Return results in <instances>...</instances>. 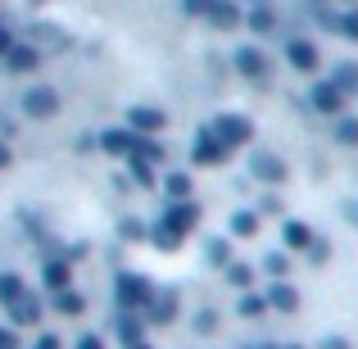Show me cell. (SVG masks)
Returning a JSON list of instances; mask_svg holds the SVG:
<instances>
[{"label":"cell","mask_w":358,"mask_h":349,"mask_svg":"<svg viewBox=\"0 0 358 349\" xmlns=\"http://www.w3.org/2000/svg\"><path fill=\"white\" fill-rule=\"evenodd\" d=\"M9 45H14V32H9V27H0V59H5Z\"/></svg>","instance_id":"25"},{"label":"cell","mask_w":358,"mask_h":349,"mask_svg":"<svg viewBox=\"0 0 358 349\" xmlns=\"http://www.w3.org/2000/svg\"><path fill=\"white\" fill-rule=\"evenodd\" d=\"M131 177H136L141 186H155V164H150V159H131Z\"/></svg>","instance_id":"14"},{"label":"cell","mask_w":358,"mask_h":349,"mask_svg":"<svg viewBox=\"0 0 358 349\" xmlns=\"http://www.w3.org/2000/svg\"><path fill=\"white\" fill-rule=\"evenodd\" d=\"M118 336H122L127 345H136V336H141V322H136V318H118Z\"/></svg>","instance_id":"18"},{"label":"cell","mask_w":358,"mask_h":349,"mask_svg":"<svg viewBox=\"0 0 358 349\" xmlns=\"http://www.w3.org/2000/svg\"><path fill=\"white\" fill-rule=\"evenodd\" d=\"M195 222H200V209H195L191 200H177L173 209H168L164 218L150 227V241H155L159 250H177V245H182V236L195 232Z\"/></svg>","instance_id":"1"},{"label":"cell","mask_w":358,"mask_h":349,"mask_svg":"<svg viewBox=\"0 0 358 349\" xmlns=\"http://www.w3.org/2000/svg\"><path fill=\"white\" fill-rule=\"evenodd\" d=\"M23 114L27 118H55L59 114V91L55 87H27L23 91Z\"/></svg>","instance_id":"3"},{"label":"cell","mask_w":358,"mask_h":349,"mask_svg":"<svg viewBox=\"0 0 358 349\" xmlns=\"http://www.w3.org/2000/svg\"><path fill=\"white\" fill-rule=\"evenodd\" d=\"M32 349H59V341H55V336H41V341H36Z\"/></svg>","instance_id":"27"},{"label":"cell","mask_w":358,"mask_h":349,"mask_svg":"<svg viewBox=\"0 0 358 349\" xmlns=\"http://www.w3.org/2000/svg\"><path fill=\"white\" fill-rule=\"evenodd\" d=\"M186 191H191V177H186V173L168 177V195H173V200H186Z\"/></svg>","instance_id":"17"},{"label":"cell","mask_w":358,"mask_h":349,"mask_svg":"<svg viewBox=\"0 0 358 349\" xmlns=\"http://www.w3.org/2000/svg\"><path fill=\"white\" fill-rule=\"evenodd\" d=\"M204 18H209L213 27H236V23H241V9L231 5V0H213V5H209V14H204Z\"/></svg>","instance_id":"7"},{"label":"cell","mask_w":358,"mask_h":349,"mask_svg":"<svg viewBox=\"0 0 358 349\" xmlns=\"http://www.w3.org/2000/svg\"><path fill=\"white\" fill-rule=\"evenodd\" d=\"M32 5H41V0H32Z\"/></svg>","instance_id":"31"},{"label":"cell","mask_w":358,"mask_h":349,"mask_svg":"<svg viewBox=\"0 0 358 349\" xmlns=\"http://www.w3.org/2000/svg\"><path fill=\"white\" fill-rule=\"evenodd\" d=\"M286 55H290V64H295V69H317V50L308 41H290Z\"/></svg>","instance_id":"12"},{"label":"cell","mask_w":358,"mask_h":349,"mask_svg":"<svg viewBox=\"0 0 358 349\" xmlns=\"http://www.w3.org/2000/svg\"><path fill=\"white\" fill-rule=\"evenodd\" d=\"M41 281H45L50 290H64V286H69V259H50V263L41 268Z\"/></svg>","instance_id":"11"},{"label":"cell","mask_w":358,"mask_h":349,"mask_svg":"<svg viewBox=\"0 0 358 349\" xmlns=\"http://www.w3.org/2000/svg\"><path fill=\"white\" fill-rule=\"evenodd\" d=\"M5 164H9V150H5V145H0V168H5Z\"/></svg>","instance_id":"29"},{"label":"cell","mask_w":358,"mask_h":349,"mask_svg":"<svg viewBox=\"0 0 358 349\" xmlns=\"http://www.w3.org/2000/svg\"><path fill=\"white\" fill-rule=\"evenodd\" d=\"M127 122H131V131H159V127H164V114H159V109L136 105V109L127 114Z\"/></svg>","instance_id":"10"},{"label":"cell","mask_w":358,"mask_h":349,"mask_svg":"<svg viewBox=\"0 0 358 349\" xmlns=\"http://www.w3.org/2000/svg\"><path fill=\"white\" fill-rule=\"evenodd\" d=\"M36 64H41V50H32V45H23V41H14L5 50V69H14V73H32Z\"/></svg>","instance_id":"6"},{"label":"cell","mask_w":358,"mask_h":349,"mask_svg":"<svg viewBox=\"0 0 358 349\" xmlns=\"http://www.w3.org/2000/svg\"><path fill=\"white\" fill-rule=\"evenodd\" d=\"M213 136H218L227 150H236V145H245V141H250V122L236 118V114H222L218 122H213Z\"/></svg>","instance_id":"4"},{"label":"cell","mask_w":358,"mask_h":349,"mask_svg":"<svg viewBox=\"0 0 358 349\" xmlns=\"http://www.w3.org/2000/svg\"><path fill=\"white\" fill-rule=\"evenodd\" d=\"M250 23H254V27H272V14H268V9H254Z\"/></svg>","instance_id":"23"},{"label":"cell","mask_w":358,"mask_h":349,"mask_svg":"<svg viewBox=\"0 0 358 349\" xmlns=\"http://www.w3.org/2000/svg\"><path fill=\"white\" fill-rule=\"evenodd\" d=\"M145 313H150V322H173V313H177V299L168 295V290H159V295L145 304Z\"/></svg>","instance_id":"9"},{"label":"cell","mask_w":358,"mask_h":349,"mask_svg":"<svg viewBox=\"0 0 358 349\" xmlns=\"http://www.w3.org/2000/svg\"><path fill=\"white\" fill-rule=\"evenodd\" d=\"M254 227H259V222H254V213H236V218H231V232H236V236H250Z\"/></svg>","instance_id":"19"},{"label":"cell","mask_w":358,"mask_h":349,"mask_svg":"<svg viewBox=\"0 0 358 349\" xmlns=\"http://www.w3.org/2000/svg\"><path fill=\"white\" fill-rule=\"evenodd\" d=\"M131 349H150V345H131Z\"/></svg>","instance_id":"30"},{"label":"cell","mask_w":358,"mask_h":349,"mask_svg":"<svg viewBox=\"0 0 358 349\" xmlns=\"http://www.w3.org/2000/svg\"><path fill=\"white\" fill-rule=\"evenodd\" d=\"M272 304H281V308H295V295H290L286 286H277V290H272Z\"/></svg>","instance_id":"20"},{"label":"cell","mask_w":358,"mask_h":349,"mask_svg":"<svg viewBox=\"0 0 358 349\" xmlns=\"http://www.w3.org/2000/svg\"><path fill=\"white\" fill-rule=\"evenodd\" d=\"M209 259H213V263H227V245L213 241V245H209Z\"/></svg>","instance_id":"22"},{"label":"cell","mask_w":358,"mask_h":349,"mask_svg":"<svg viewBox=\"0 0 358 349\" xmlns=\"http://www.w3.org/2000/svg\"><path fill=\"white\" fill-rule=\"evenodd\" d=\"M55 308L73 318V313H82V308H87V299H82L78 290H69V286H64V290H55Z\"/></svg>","instance_id":"13"},{"label":"cell","mask_w":358,"mask_h":349,"mask_svg":"<svg viewBox=\"0 0 358 349\" xmlns=\"http://www.w3.org/2000/svg\"><path fill=\"white\" fill-rule=\"evenodd\" d=\"M114 299H118V308H145L150 299H155V286H150L145 277H136V272H118Z\"/></svg>","instance_id":"2"},{"label":"cell","mask_w":358,"mask_h":349,"mask_svg":"<svg viewBox=\"0 0 358 349\" xmlns=\"http://www.w3.org/2000/svg\"><path fill=\"white\" fill-rule=\"evenodd\" d=\"M313 100H317L322 109H341V87H317Z\"/></svg>","instance_id":"16"},{"label":"cell","mask_w":358,"mask_h":349,"mask_svg":"<svg viewBox=\"0 0 358 349\" xmlns=\"http://www.w3.org/2000/svg\"><path fill=\"white\" fill-rule=\"evenodd\" d=\"M236 69L245 73V78H254V82L268 78V59H263L259 50H241V55H236Z\"/></svg>","instance_id":"8"},{"label":"cell","mask_w":358,"mask_h":349,"mask_svg":"<svg viewBox=\"0 0 358 349\" xmlns=\"http://www.w3.org/2000/svg\"><path fill=\"white\" fill-rule=\"evenodd\" d=\"M227 155H231V150L222 145L218 136H213V127L195 136V150H191V159H195V164H222V159H227Z\"/></svg>","instance_id":"5"},{"label":"cell","mask_w":358,"mask_h":349,"mask_svg":"<svg viewBox=\"0 0 358 349\" xmlns=\"http://www.w3.org/2000/svg\"><path fill=\"white\" fill-rule=\"evenodd\" d=\"M78 349H105V345H100V336H82Z\"/></svg>","instance_id":"26"},{"label":"cell","mask_w":358,"mask_h":349,"mask_svg":"<svg viewBox=\"0 0 358 349\" xmlns=\"http://www.w3.org/2000/svg\"><path fill=\"white\" fill-rule=\"evenodd\" d=\"M209 5H213V0H182L186 14H209Z\"/></svg>","instance_id":"21"},{"label":"cell","mask_w":358,"mask_h":349,"mask_svg":"<svg viewBox=\"0 0 358 349\" xmlns=\"http://www.w3.org/2000/svg\"><path fill=\"white\" fill-rule=\"evenodd\" d=\"M254 173L268 177V182H277V177H281V164H277V159H268V155H259V159H254Z\"/></svg>","instance_id":"15"},{"label":"cell","mask_w":358,"mask_h":349,"mask_svg":"<svg viewBox=\"0 0 358 349\" xmlns=\"http://www.w3.org/2000/svg\"><path fill=\"white\" fill-rule=\"evenodd\" d=\"M0 349H18V336L5 332V327H0Z\"/></svg>","instance_id":"24"},{"label":"cell","mask_w":358,"mask_h":349,"mask_svg":"<svg viewBox=\"0 0 358 349\" xmlns=\"http://www.w3.org/2000/svg\"><path fill=\"white\" fill-rule=\"evenodd\" d=\"M345 27H350V32L358 36V14H354V18H350V23H345Z\"/></svg>","instance_id":"28"}]
</instances>
